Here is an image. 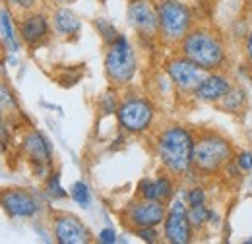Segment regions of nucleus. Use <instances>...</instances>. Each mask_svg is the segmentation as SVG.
I'll use <instances>...</instances> for the list:
<instances>
[{"label": "nucleus", "mask_w": 252, "mask_h": 244, "mask_svg": "<svg viewBox=\"0 0 252 244\" xmlns=\"http://www.w3.org/2000/svg\"><path fill=\"white\" fill-rule=\"evenodd\" d=\"M99 243H103V244L117 243V233H115L113 229H103V231L99 233Z\"/></svg>", "instance_id": "bb28decb"}, {"label": "nucleus", "mask_w": 252, "mask_h": 244, "mask_svg": "<svg viewBox=\"0 0 252 244\" xmlns=\"http://www.w3.org/2000/svg\"><path fill=\"white\" fill-rule=\"evenodd\" d=\"M214 214L208 210V208H204V206H196V208H190L189 212V219L190 223H192V227H202L208 219H212Z\"/></svg>", "instance_id": "aec40b11"}, {"label": "nucleus", "mask_w": 252, "mask_h": 244, "mask_svg": "<svg viewBox=\"0 0 252 244\" xmlns=\"http://www.w3.org/2000/svg\"><path fill=\"white\" fill-rule=\"evenodd\" d=\"M247 55H249V61L252 62V33L249 35V41H247Z\"/></svg>", "instance_id": "c85d7f7f"}, {"label": "nucleus", "mask_w": 252, "mask_h": 244, "mask_svg": "<svg viewBox=\"0 0 252 244\" xmlns=\"http://www.w3.org/2000/svg\"><path fill=\"white\" fill-rule=\"evenodd\" d=\"M55 2H63V4H68V2H74V0H55Z\"/></svg>", "instance_id": "c756f323"}, {"label": "nucleus", "mask_w": 252, "mask_h": 244, "mask_svg": "<svg viewBox=\"0 0 252 244\" xmlns=\"http://www.w3.org/2000/svg\"><path fill=\"white\" fill-rule=\"evenodd\" d=\"M159 33L167 41H183L190 30L189 8L177 0H163L158 6Z\"/></svg>", "instance_id": "39448f33"}, {"label": "nucleus", "mask_w": 252, "mask_h": 244, "mask_svg": "<svg viewBox=\"0 0 252 244\" xmlns=\"http://www.w3.org/2000/svg\"><path fill=\"white\" fill-rule=\"evenodd\" d=\"M229 159H231V144L220 134L206 132L194 142L192 167L202 175L218 173L225 163H229Z\"/></svg>", "instance_id": "7ed1b4c3"}, {"label": "nucleus", "mask_w": 252, "mask_h": 244, "mask_svg": "<svg viewBox=\"0 0 252 244\" xmlns=\"http://www.w3.org/2000/svg\"><path fill=\"white\" fill-rule=\"evenodd\" d=\"M128 22L132 28H136L142 33H156L159 31L158 10L148 0H134L128 6Z\"/></svg>", "instance_id": "f8f14e48"}, {"label": "nucleus", "mask_w": 252, "mask_h": 244, "mask_svg": "<svg viewBox=\"0 0 252 244\" xmlns=\"http://www.w3.org/2000/svg\"><path fill=\"white\" fill-rule=\"evenodd\" d=\"M158 153L165 169L173 175H185L192 169L194 138L183 126L165 128L158 138Z\"/></svg>", "instance_id": "f257e3e1"}, {"label": "nucleus", "mask_w": 252, "mask_h": 244, "mask_svg": "<svg viewBox=\"0 0 252 244\" xmlns=\"http://www.w3.org/2000/svg\"><path fill=\"white\" fill-rule=\"evenodd\" d=\"M47 192H49V196H53V198H64V196H66V192L61 188V177H59V175H51V179H49V183H47Z\"/></svg>", "instance_id": "5701e85b"}, {"label": "nucleus", "mask_w": 252, "mask_h": 244, "mask_svg": "<svg viewBox=\"0 0 252 244\" xmlns=\"http://www.w3.org/2000/svg\"><path fill=\"white\" fill-rule=\"evenodd\" d=\"M243 92L241 90H229V93L223 97L225 99V103H223V107L225 109H237L241 103H243Z\"/></svg>", "instance_id": "4be33fe9"}, {"label": "nucleus", "mask_w": 252, "mask_h": 244, "mask_svg": "<svg viewBox=\"0 0 252 244\" xmlns=\"http://www.w3.org/2000/svg\"><path fill=\"white\" fill-rule=\"evenodd\" d=\"M49 33V20L43 14L33 12L20 22V35L28 45L41 43Z\"/></svg>", "instance_id": "ddd939ff"}, {"label": "nucleus", "mask_w": 252, "mask_h": 244, "mask_svg": "<svg viewBox=\"0 0 252 244\" xmlns=\"http://www.w3.org/2000/svg\"><path fill=\"white\" fill-rule=\"evenodd\" d=\"M105 72L109 80L117 86L128 84L136 74V55L128 39L119 35V39L109 47L105 57Z\"/></svg>", "instance_id": "20e7f679"}, {"label": "nucleus", "mask_w": 252, "mask_h": 244, "mask_svg": "<svg viewBox=\"0 0 252 244\" xmlns=\"http://www.w3.org/2000/svg\"><path fill=\"white\" fill-rule=\"evenodd\" d=\"M126 219L134 229H148L158 227L165 221V202L158 200H140L132 204L126 212Z\"/></svg>", "instance_id": "1a4fd4ad"}, {"label": "nucleus", "mask_w": 252, "mask_h": 244, "mask_svg": "<svg viewBox=\"0 0 252 244\" xmlns=\"http://www.w3.org/2000/svg\"><path fill=\"white\" fill-rule=\"evenodd\" d=\"M140 198L144 200H158V202H167L173 196V184L167 177H159L156 181L144 179L138 186Z\"/></svg>", "instance_id": "dca6fc26"}, {"label": "nucleus", "mask_w": 252, "mask_h": 244, "mask_svg": "<svg viewBox=\"0 0 252 244\" xmlns=\"http://www.w3.org/2000/svg\"><path fill=\"white\" fill-rule=\"evenodd\" d=\"M204 200H206V196H204V190H202V188H192V190H190V194H189L190 208L204 206Z\"/></svg>", "instance_id": "b1692460"}, {"label": "nucleus", "mask_w": 252, "mask_h": 244, "mask_svg": "<svg viewBox=\"0 0 252 244\" xmlns=\"http://www.w3.org/2000/svg\"><path fill=\"white\" fill-rule=\"evenodd\" d=\"M185 57L198 64L202 70H216L225 61V51L221 41L206 30H196L187 33L183 39Z\"/></svg>", "instance_id": "f03ea898"}, {"label": "nucleus", "mask_w": 252, "mask_h": 244, "mask_svg": "<svg viewBox=\"0 0 252 244\" xmlns=\"http://www.w3.org/2000/svg\"><path fill=\"white\" fill-rule=\"evenodd\" d=\"M24 152L39 167H47L51 163V146L45 136L35 130L24 138Z\"/></svg>", "instance_id": "4468645a"}, {"label": "nucleus", "mask_w": 252, "mask_h": 244, "mask_svg": "<svg viewBox=\"0 0 252 244\" xmlns=\"http://www.w3.org/2000/svg\"><path fill=\"white\" fill-rule=\"evenodd\" d=\"M229 90H231V84L227 78H223L220 74H212L200 82V86L196 88L194 93L202 101H220L229 93Z\"/></svg>", "instance_id": "2eb2a0df"}, {"label": "nucleus", "mask_w": 252, "mask_h": 244, "mask_svg": "<svg viewBox=\"0 0 252 244\" xmlns=\"http://www.w3.org/2000/svg\"><path fill=\"white\" fill-rule=\"evenodd\" d=\"M55 28H57V31L64 33V35H72V33H76L80 30V22L68 8H61L55 14Z\"/></svg>", "instance_id": "f3484780"}, {"label": "nucleus", "mask_w": 252, "mask_h": 244, "mask_svg": "<svg viewBox=\"0 0 252 244\" xmlns=\"http://www.w3.org/2000/svg\"><path fill=\"white\" fill-rule=\"evenodd\" d=\"M138 237L146 243H156L158 241V233L156 227H148V229H138Z\"/></svg>", "instance_id": "393cba45"}, {"label": "nucleus", "mask_w": 252, "mask_h": 244, "mask_svg": "<svg viewBox=\"0 0 252 244\" xmlns=\"http://www.w3.org/2000/svg\"><path fill=\"white\" fill-rule=\"evenodd\" d=\"M97 30L103 33V37H105V41L109 43V45H113L117 39H119V33L117 30L109 24V22H105V20H97Z\"/></svg>", "instance_id": "412c9836"}, {"label": "nucleus", "mask_w": 252, "mask_h": 244, "mask_svg": "<svg viewBox=\"0 0 252 244\" xmlns=\"http://www.w3.org/2000/svg\"><path fill=\"white\" fill-rule=\"evenodd\" d=\"M0 208L10 217H33L39 212V204L24 188H4L0 190Z\"/></svg>", "instance_id": "6e6552de"}, {"label": "nucleus", "mask_w": 252, "mask_h": 244, "mask_svg": "<svg viewBox=\"0 0 252 244\" xmlns=\"http://www.w3.org/2000/svg\"><path fill=\"white\" fill-rule=\"evenodd\" d=\"M55 237L61 244H88L92 243L90 229L74 215H59L55 219Z\"/></svg>", "instance_id": "9b49d317"}, {"label": "nucleus", "mask_w": 252, "mask_h": 244, "mask_svg": "<svg viewBox=\"0 0 252 244\" xmlns=\"http://www.w3.org/2000/svg\"><path fill=\"white\" fill-rule=\"evenodd\" d=\"M14 8H20V10H30L33 4H35V0H8Z\"/></svg>", "instance_id": "cd10ccee"}, {"label": "nucleus", "mask_w": 252, "mask_h": 244, "mask_svg": "<svg viewBox=\"0 0 252 244\" xmlns=\"http://www.w3.org/2000/svg\"><path fill=\"white\" fill-rule=\"evenodd\" d=\"M0 33H2V39L6 43V47L10 51H18L20 49V43L16 39V33H14V26H12V18H10V12L8 10H0Z\"/></svg>", "instance_id": "a211bd4d"}, {"label": "nucleus", "mask_w": 252, "mask_h": 244, "mask_svg": "<svg viewBox=\"0 0 252 244\" xmlns=\"http://www.w3.org/2000/svg\"><path fill=\"white\" fill-rule=\"evenodd\" d=\"M117 119L126 132L140 134L148 130L154 121V107L142 97H128L117 109Z\"/></svg>", "instance_id": "423d86ee"}, {"label": "nucleus", "mask_w": 252, "mask_h": 244, "mask_svg": "<svg viewBox=\"0 0 252 244\" xmlns=\"http://www.w3.org/2000/svg\"><path fill=\"white\" fill-rule=\"evenodd\" d=\"M165 239L171 244H187L192 241V223L181 200H175L165 215Z\"/></svg>", "instance_id": "0eeeda50"}, {"label": "nucleus", "mask_w": 252, "mask_h": 244, "mask_svg": "<svg viewBox=\"0 0 252 244\" xmlns=\"http://www.w3.org/2000/svg\"><path fill=\"white\" fill-rule=\"evenodd\" d=\"M167 74L171 76L173 84L179 90H185V92H196V88L204 80L202 68L192 61H189L187 57L167 62Z\"/></svg>", "instance_id": "9d476101"}, {"label": "nucleus", "mask_w": 252, "mask_h": 244, "mask_svg": "<svg viewBox=\"0 0 252 244\" xmlns=\"http://www.w3.org/2000/svg\"><path fill=\"white\" fill-rule=\"evenodd\" d=\"M72 198H74V202H76L78 206L88 208V206H90V202H92V194H90L88 184H84V183L74 184V186H72Z\"/></svg>", "instance_id": "6ab92c4d"}, {"label": "nucleus", "mask_w": 252, "mask_h": 244, "mask_svg": "<svg viewBox=\"0 0 252 244\" xmlns=\"http://www.w3.org/2000/svg\"><path fill=\"white\" fill-rule=\"evenodd\" d=\"M237 165H239V169H243V171H249V169H252V153L251 152L241 153V155H239Z\"/></svg>", "instance_id": "a878e982"}]
</instances>
